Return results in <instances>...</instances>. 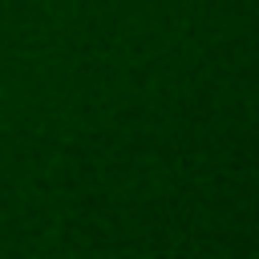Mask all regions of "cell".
I'll use <instances>...</instances> for the list:
<instances>
[]
</instances>
